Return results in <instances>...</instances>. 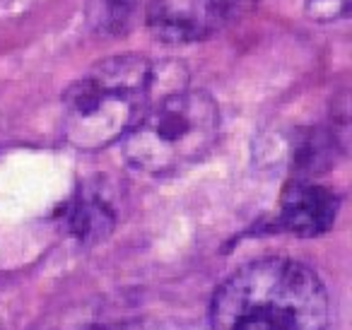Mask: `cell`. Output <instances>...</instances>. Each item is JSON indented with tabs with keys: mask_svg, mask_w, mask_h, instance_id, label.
Instances as JSON below:
<instances>
[{
	"mask_svg": "<svg viewBox=\"0 0 352 330\" xmlns=\"http://www.w3.org/2000/svg\"><path fill=\"white\" fill-rule=\"evenodd\" d=\"M328 320L331 301L321 277L280 256L241 265L210 301L212 330H326Z\"/></svg>",
	"mask_w": 352,
	"mask_h": 330,
	"instance_id": "1",
	"label": "cell"
},
{
	"mask_svg": "<svg viewBox=\"0 0 352 330\" xmlns=\"http://www.w3.org/2000/svg\"><path fill=\"white\" fill-rule=\"evenodd\" d=\"M157 70L142 56L99 60L63 94L60 126L73 147L94 152L118 142L152 102Z\"/></svg>",
	"mask_w": 352,
	"mask_h": 330,
	"instance_id": "2",
	"label": "cell"
},
{
	"mask_svg": "<svg viewBox=\"0 0 352 330\" xmlns=\"http://www.w3.org/2000/svg\"><path fill=\"white\" fill-rule=\"evenodd\" d=\"M220 138V107L201 89L152 99L121 138L123 157L147 176H174L203 162Z\"/></svg>",
	"mask_w": 352,
	"mask_h": 330,
	"instance_id": "3",
	"label": "cell"
},
{
	"mask_svg": "<svg viewBox=\"0 0 352 330\" xmlns=\"http://www.w3.org/2000/svg\"><path fill=\"white\" fill-rule=\"evenodd\" d=\"M246 0H150L147 25L169 44L198 41L220 32Z\"/></svg>",
	"mask_w": 352,
	"mask_h": 330,
	"instance_id": "4",
	"label": "cell"
},
{
	"mask_svg": "<svg viewBox=\"0 0 352 330\" xmlns=\"http://www.w3.org/2000/svg\"><path fill=\"white\" fill-rule=\"evenodd\" d=\"M340 198L326 186L294 179L285 186L278 208V227L294 236H318L328 232L338 217Z\"/></svg>",
	"mask_w": 352,
	"mask_h": 330,
	"instance_id": "5",
	"label": "cell"
},
{
	"mask_svg": "<svg viewBox=\"0 0 352 330\" xmlns=\"http://www.w3.org/2000/svg\"><path fill=\"white\" fill-rule=\"evenodd\" d=\"M63 224L68 234L80 243H97L116 227V208L104 186L85 184L63 210Z\"/></svg>",
	"mask_w": 352,
	"mask_h": 330,
	"instance_id": "6",
	"label": "cell"
},
{
	"mask_svg": "<svg viewBox=\"0 0 352 330\" xmlns=\"http://www.w3.org/2000/svg\"><path fill=\"white\" fill-rule=\"evenodd\" d=\"M307 15L318 22L340 20L350 15V0H307Z\"/></svg>",
	"mask_w": 352,
	"mask_h": 330,
	"instance_id": "7",
	"label": "cell"
},
{
	"mask_svg": "<svg viewBox=\"0 0 352 330\" xmlns=\"http://www.w3.org/2000/svg\"><path fill=\"white\" fill-rule=\"evenodd\" d=\"M56 330H123V328H113L109 323H97V320H87V323H68L60 325Z\"/></svg>",
	"mask_w": 352,
	"mask_h": 330,
	"instance_id": "8",
	"label": "cell"
},
{
	"mask_svg": "<svg viewBox=\"0 0 352 330\" xmlns=\"http://www.w3.org/2000/svg\"><path fill=\"white\" fill-rule=\"evenodd\" d=\"M123 330H152V328H140V325H123Z\"/></svg>",
	"mask_w": 352,
	"mask_h": 330,
	"instance_id": "9",
	"label": "cell"
}]
</instances>
